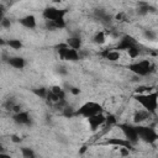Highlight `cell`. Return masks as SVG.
<instances>
[{"label":"cell","mask_w":158,"mask_h":158,"mask_svg":"<svg viewBox=\"0 0 158 158\" xmlns=\"http://www.w3.org/2000/svg\"><path fill=\"white\" fill-rule=\"evenodd\" d=\"M135 99L144 107V110H147L151 114L156 112L157 109V93H148V94H138L135 95Z\"/></svg>","instance_id":"6da1fadb"},{"label":"cell","mask_w":158,"mask_h":158,"mask_svg":"<svg viewBox=\"0 0 158 158\" xmlns=\"http://www.w3.org/2000/svg\"><path fill=\"white\" fill-rule=\"evenodd\" d=\"M65 14H67V10H60L57 7H47L43 10L42 15L46 20H57V19H63Z\"/></svg>","instance_id":"8992f818"},{"label":"cell","mask_w":158,"mask_h":158,"mask_svg":"<svg viewBox=\"0 0 158 158\" xmlns=\"http://www.w3.org/2000/svg\"><path fill=\"white\" fill-rule=\"evenodd\" d=\"M118 127L122 130V132H123L126 139H128L132 144L138 141V135H137L136 127H133V126H131V125H120Z\"/></svg>","instance_id":"52a82bcc"},{"label":"cell","mask_w":158,"mask_h":158,"mask_svg":"<svg viewBox=\"0 0 158 158\" xmlns=\"http://www.w3.org/2000/svg\"><path fill=\"white\" fill-rule=\"evenodd\" d=\"M132 44H136V41L131 37V36H123L120 41V43L117 44V49H122L126 51L127 48H130Z\"/></svg>","instance_id":"8fae6325"},{"label":"cell","mask_w":158,"mask_h":158,"mask_svg":"<svg viewBox=\"0 0 158 158\" xmlns=\"http://www.w3.org/2000/svg\"><path fill=\"white\" fill-rule=\"evenodd\" d=\"M0 151H2V147H1V144H0Z\"/></svg>","instance_id":"1f68e13d"},{"label":"cell","mask_w":158,"mask_h":158,"mask_svg":"<svg viewBox=\"0 0 158 158\" xmlns=\"http://www.w3.org/2000/svg\"><path fill=\"white\" fill-rule=\"evenodd\" d=\"M21 152H22V156H23L25 158H33V157H35L33 151H32V149H30V148L23 147V148H21Z\"/></svg>","instance_id":"44dd1931"},{"label":"cell","mask_w":158,"mask_h":158,"mask_svg":"<svg viewBox=\"0 0 158 158\" xmlns=\"http://www.w3.org/2000/svg\"><path fill=\"white\" fill-rule=\"evenodd\" d=\"M6 43H7V46H10L12 49H20V48L22 47V43H21V41H20V40H15V38H12V40H9Z\"/></svg>","instance_id":"d6986e66"},{"label":"cell","mask_w":158,"mask_h":158,"mask_svg":"<svg viewBox=\"0 0 158 158\" xmlns=\"http://www.w3.org/2000/svg\"><path fill=\"white\" fill-rule=\"evenodd\" d=\"M152 68H153V65L148 59H143L141 62H136V63H132V64L128 65V69L131 72H133V73H136L137 75H141V77L147 75L152 70Z\"/></svg>","instance_id":"7a4b0ae2"},{"label":"cell","mask_w":158,"mask_h":158,"mask_svg":"<svg viewBox=\"0 0 158 158\" xmlns=\"http://www.w3.org/2000/svg\"><path fill=\"white\" fill-rule=\"evenodd\" d=\"M0 23H1V26H2V27H6V28H7V27H10V20H7V19H5V17L2 19V21H1Z\"/></svg>","instance_id":"d4e9b609"},{"label":"cell","mask_w":158,"mask_h":158,"mask_svg":"<svg viewBox=\"0 0 158 158\" xmlns=\"http://www.w3.org/2000/svg\"><path fill=\"white\" fill-rule=\"evenodd\" d=\"M70 91H72L74 95H77V94H79V93H80V90H79L78 88H72V89H70Z\"/></svg>","instance_id":"f1b7e54d"},{"label":"cell","mask_w":158,"mask_h":158,"mask_svg":"<svg viewBox=\"0 0 158 158\" xmlns=\"http://www.w3.org/2000/svg\"><path fill=\"white\" fill-rule=\"evenodd\" d=\"M14 121L16 123H20V125H27V123H30L28 112H26V111H19V112H16V115L14 116Z\"/></svg>","instance_id":"7c38bea8"},{"label":"cell","mask_w":158,"mask_h":158,"mask_svg":"<svg viewBox=\"0 0 158 158\" xmlns=\"http://www.w3.org/2000/svg\"><path fill=\"white\" fill-rule=\"evenodd\" d=\"M20 23L22 26H25L26 28H35L36 27V17L32 16V15H27L22 19H20Z\"/></svg>","instance_id":"4fadbf2b"},{"label":"cell","mask_w":158,"mask_h":158,"mask_svg":"<svg viewBox=\"0 0 158 158\" xmlns=\"http://www.w3.org/2000/svg\"><path fill=\"white\" fill-rule=\"evenodd\" d=\"M5 43H6V42H5V41H4L2 38H0V46H4Z\"/></svg>","instance_id":"4dcf8cb0"},{"label":"cell","mask_w":158,"mask_h":158,"mask_svg":"<svg viewBox=\"0 0 158 158\" xmlns=\"http://www.w3.org/2000/svg\"><path fill=\"white\" fill-rule=\"evenodd\" d=\"M149 116H151V112H148L147 110H139L138 112L135 114V116H133V121H135L136 123H139V122H143V121L148 120Z\"/></svg>","instance_id":"9a60e30c"},{"label":"cell","mask_w":158,"mask_h":158,"mask_svg":"<svg viewBox=\"0 0 158 158\" xmlns=\"http://www.w3.org/2000/svg\"><path fill=\"white\" fill-rule=\"evenodd\" d=\"M136 130H137V135H138V137H139L142 141L147 142V143H153V142H156L157 138H158L157 132H156L152 127L138 126V127H136Z\"/></svg>","instance_id":"277c9868"},{"label":"cell","mask_w":158,"mask_h":158,"mask_svg":"<svg viewBox=\"0 0 158 158\" xmlns=\"http://www.w3.org/2000/svg\"><path fill=\"white\" fill-rule=\"evenodd\" d=\"M105 41H106V36L104 32H98L94 36V42L98 44H102V43H105Z\"/></svg>","instance_id":"ffe728a7"},{"label":"cell","mask_w":158,"mask_h":158,"mask_svg":"<svg viewBox=\"0 0 158 158\" xmlns=\"http://www.w3.org/2000/svg\"><path fill=\"white\" fill-rule=\"evenodd\" d=\"M33 93H35L37 96L44 99V98L47 96V93H48V91H47V89H44V88H38V89H35Z\"/></svg>","instance_id":"7402d4cb"},{"label":"cell","mask_w":158,"mask_h":158,"mask_svg":"<svg viewBox=\"0 0 158 158\" xmlns=\"http://www.w3.org/2000/svg\"><path fill=\"white\" fill-rule=\"evenodd\" d=\"M9 64L16 69H22L25 67V59L21 57H12L9 58Z\"/></svg>","instance_id":"2e32d148"},{"label":"cell","mask_w":158,"mask_h":158,"mask_svg":"<svg viewBox=\"0 0 158 158\" xmlns=\"http://www.w3.org/2000/svg\"><path fill=\"white\" fill-rule=\"evenodd\" d=\"M105 122L107 123V126H112V125H115V123H116V118H115V116L110 115V116L105 117Z\"/></svg>","instance_id":"603a6c76"},{"label":"cell","mask_w":158,"mask_h":158,"mask_svg":"<svg viewBox=\"0 0 158 158\" xmlns=\"http://www.w3.org/2000/svg\"><path fill=\"white\" fill-rule=\"evenodd\" d=\"M86 118H88V122H89L90 128H91L93 131H95L100 125H102V123L105 122V116H104L101 112L95 114V115H91V116H89V117H86Z\"/></svg>","instance_id":"ba28073f"},{"label":"cell","mask_w":158,"mask_h":158,"mask_svg":"<svg viewBox=\"0 0 158 158\" xmlns=\"http://www.w3.org/2000/svg\"><path fill=\"white\" fill-rule=\"evenodd\" d=\"M126 51H127V53H128V56H130L131 58H136V57H138V54H139V48H138L137 43H136V44H132V46H131L130 48H127Z\"/></svg>","instance_id":"ac0fdd59"},{"label":"cell","mask_w":158,"mask_h":158,"mask_svg":"<svg viewBox=\"0 0 158 158\" xmlns=\"http://www.w3.org/2000/svg\"><path fill=\"white\" fill-rule=\"evenodd\" d=\"M58 54L63 60H70V62H75L79 59V54L77 52V49L70 48L67 43H62L58 47Z\"/></svg>","instance_id":"3957f363"},{"label":"cell","mask_w":158,"mask_h":158,"mask_svg":"<svg viewBox=\"0 0 158 158\" xmlns=\"http://www.w3.org/2000/svg\"><path fill=\"white\" fill-rule=\"evenodd\" d=\"M101 54H102V57H104L105 59H107V60H110V62H117V60L121 58V54H120L118 51H109V49H106V51H104Z\"/></svg>","instance_id":"5bb4252c"},{"label":"cell","mask_w":158,"mask_h":158,"mask_svg":"<svg viewBox=\"0 0 158 158\" xmlns=\"http://www.w3.org/2000/svg\"><path fill=\"white\" fill-rule=\"evenodd\" d=\"M106 144L110 146H116V147H125V148H132V143L128 139H123V138H111L106 142Z\"/></svg>","instance_id":"9c48e42d"},{"label":"cell","mask_w":158,"mask_h":158,"mask_svg":"<svg viewBox=\"0 0 158 158\" xmlns=\"http://www.w3.org/2000/svg\"><path fill=\"white\" fill-rule=\"evenodd\" d=\"M146 90H148V88H146V86H138V88L136 89V93L141 94V93H143V91H146Z\"/></svg>","instance_id":"83f0119b"},{"label":"cell","mask_w":158,"mask_h":158,"mask_svg":"<svg viewBox=\"0 0 158 158\" xmlns=\"http://www.w3.org/2000/svg\"><path fill=\"white\" fill-rule=\"evenodd\" d=\"M117 21H125L126 20V15L123 14V12H120V14H117L116 15V17H115Z\"/></svg>","instance_id":"cb8c5ba5"},{"label":"cell","mask_w":158,"mask_h":158,"mask_svg":"<svg viewBox=\"0 0 158 158\" xmlns=\"http://www.w3.org/2000/svg\"><path fill=\"white\" fill-rule=\"evenodd\" d=\"M4 12H5V7H4V5H0V22L4 19Z\"/></svg>","instance_id":"4316f807"},{"label":"cell","mask_w":158,"mask_h":158,"mask_svg":"<svg viewBox=\"0 0 158 158\" xmlns=\"http://www.w3.org/2000/svg\"><path fill=\"white\" fill-rule=\"evenodd\" d=\"M146 37H148V38H151V40H154V37H156V35H154V32H152V31H146Z\"/></svg>","instance_id":"484cf974"},{"label":"cell","mask_w":158,"mask_h":158,"mask_svg":"<svg viewBox=\"0 0 158 158\" xmlns=\"http://www.w3.org/2000/svg\"><path fill=\"white\" fill-rule=\"evenodd\" d=\"M65 43H67L70 48H73V49H80V47H81V41H80V38H78V37H69Z\"/></svg>","instance_id":"e0dca14e"},{"label":"cell","mask_w":158,"mask_h":158,"mask_svg":"<svg viewBox=\"0 0 158 158\" xmlns=\"http://www.w3.org/2000/svg\"><path fill=\"white\" fill-rule=\"evenodd\" d=\"M11 139H12L14 142H20V141H21V138H20L19 136H12V138H11Z\"/></svg>","instance_id":"f546056e"},{"label":"cell","mask_w":158,"mask_h":158,"mask_svg":"<svg viewBox=\"0 0 158 158\" xmlns=\"http://www.w3.org/2000/svg\"><path fill=\"white\" fill-rule=\"evenodd\" d=\"M47 27L49 30H62L65 27V21L63 19H57V20H47Z\"/></svg>","instance_id":"30bf717a"},{"label":"cell","mask_w":158,"mask_h":158,"mask_svg":"<svg viewBox=\"0 0 158 158\" xmlns=\"http://www.w3.org/2000/svg\"><path fill=\"white\" fill-rule=\"evenodd\" d=\"M102 111V107L101 105H99L98 102H93V101H89V102H85L84 105H81L79 107V110L77 111L78 115H81L84 117H89L91 115H95V114H99Z\"/></svg>","instance_id":"5b68a950"}]
</instances>
